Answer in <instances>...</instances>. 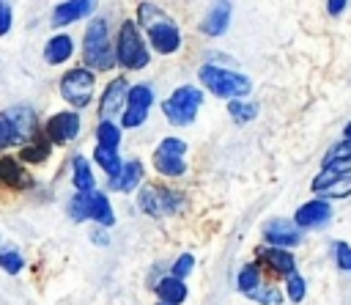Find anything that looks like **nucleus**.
Wrapping results in <instances>:
<instances>
[{
	"label": "nucleus",
	"mask_w": 351,
	"mask_h": 305,
	"mask_svg": "<svg viewBox=\"0 0 351 305\" xmlns=\"http://www.w3.org/2000/svg\"><path fill=\"white\" fill-rule=\"evenodd\" d=\"M137 16H140V25L148 30V41L154 44L156 52L162 55H170L181 47V33L176 27V22L156 5L151 3H140L137 5Z\"/></svg>",
	"instance_id": "nucleus-1"
},
{
	"label": "nucleus",
	"mask_w": 351,
	"mask_h": 305,
	"mask_svg": "<svg viewBox=\"0 0 351 305\" xmlns=\"http://www.w3.org/2000/svg\"><path fill=\"white\" fill-rule=\"evenodd\" d=\"M82 55H85V63L90 69H99V71L112 69L115 55H112V47H110V33H107L104 19H93L88 25L85 41H82Z\"/></svg>",
	"instance_id": "nucleus-2"
},
{
	"label": "nucleus",
	"mask_w": 351,
	"mask_h": 305,
	"mask_svg": "<svg viewBox=\"0 0 351 305\" xmlns=\"http://www.w3.org/2000/svg\"><path fill=\"white\" fill-rule=\"evenodd\" d=\"M200 80L203 85L217 93V96H225V99H241L250 93L252 82L244 77V74H236L230 69H219V66H203L200 69Z\"/></svg>",
	"instance_id": "nucleus-3"
},
{
	"label": "nucleus",
	"mask_w": 351,
	"mask_h": 305,
	"mask_svg": "<svg viewBox=\"0 0 351 305\" xmlns=\"http://www.w3.org/2000/svg\"><path fill=\"white\" fill-rule=\"evenodd\" d=\"M203 102V93L195 88V85H181L170 93L167 102H162V110L165 115L170 118V124H178V126H189L197 115V107Z\"/></svg>",
	"instance_id": "nucleus-4"
},
{
	"label": "nucleus",
	"mask_w": 351,
	"mask_h": 305,
	"mask_svg": "<svg viewBox=\"0 0 351 305\" xmlns=\"http://www.w3.org/2000/svg\"><path fill=\"white\" fill-rule=\"evenodd\" d=\"M137 206L151 214V217H165V214H176L184 209V198L170 190V187H162V184H148L140 190L137 195Z\"/></svg>",
	"instance_id": "nucleus-5"
},
{
	"label": "nucleus",
	"mask_w": 351,
	"mask_h": 305,
	"mask_svg": "<svg viewBox=\"0 0 351 305\" xmlns=\"http://www.w3.org/2000/svg\"><path fill=\"white\" fill-rule=\"evenodd\" d=\"M115 58H118V63L126 66V69H143V66H148V60H151V58H148V49H145V44H143V36H140V30H137V25L129 22V19L121 25Z\"/></svg>",
	"instance_id": "nucleus-6"
},
{
	"label": "nucleus",
	"mask_w": 351,
	"mask_h": 305,
	"mask_svg": "<svg viewBox=\"0 0 351 305\" xmlns=\"http://www.w3.org/2000/svg\"><path fill=\"white\" fill-rule=\"evenodd\" d=\"M69 212H71L74 220H88L90 217V220H96L101 225H112L115 223V214H112V206H110L107 195L104 192H96V190L77 192L71 198V203H69Z\"/></svg>",
	"instance_id": "nucleus-7"
},
{
	"label": "nucleus",
	"mask_w": 351,
	"mask_h": 305,
	"mask_svg": "<svg viewBox=\"0 0 351 305\" xmlns=\"http://www.w3.org/2000/svg\"><path fill=\"white\" fill-rule=\"evenodd\" d=\"M184 151H186V143L178 140V137H165L156 151H154V168L162 173V176H181L186 170V162H184Z\"/></svg>",
	"instance_id": "nucleus-8"
},
{
	"label": "nucleus",
	"mask_w": 351,
	"mask_h": 305,
	"mask_svg": "<svg viewBox=\"0 0 351 305\" xmlns=\"http://www.w3.org/2000/svg\"><path fill=\"white\" fill-rule=\"evenodd\" d=\"M60 93L69 104L74 107H85L93 96V71L88 69H71L63 74L60 80Z\"/></svg>",
	"instance_id": "nucleus-9"
},
{
	"label": "nucleus",
	"mask_w": 351,
	"mask_h": 305,
	"mask_svg": "<svg viewBox=\"0 0 351 305\" xmlns=\"http://www.w3.org/2000/svg\"><path fill=\"white\" fill-rule=\"evenodd\" d=\"M154 102V91L148 85H132L126 93V110H123V126L134 129L140 124H145L148 110Z\"/></svg>",
	"instance_id": "nucleus-10"
},
{
	"label": "nucleus",
	"mask_w": 351,
	"mask_h": 305,
	"mask_svg": "<svg viewBox=\"0 0 351 305\" xmlns=\"http://www.w3.org/2000/svg\"><path fill=\"white\" fill-rule=\"evenodd\" d=\"M313 192L326 198H346L351 195V173H337L326 168L313 179Z\"/></svg>",
	"instance_id": "nucleus-11"
},
{
	"label": "nucleus",
	"mask_w": 351,
	"mask_h": 305,
	"mask_svg": "<svg viewBox=\"0 0 351 305\" xmlns=\"http://www.w3.org/2000/svg\"><path fill=\"white\" fill-rule=\"evenodd\" d=\"M80 132V118L77 113H55L49 121H47V137L52 143H69L74 140Z\"/></svg>",
	"instance_id": "nucleus-12"
},
{
	"label": "nucleus",
	"mask_w": 351,
	"mask_h": 305,
	"mask_svg": "<svg viewBox=\"0 0 351 305\" xmlns=\"http://www.w3.org/2000/svg\"><path fill=\"white\" fill-rule=\"evenodd\" d=\"M263 236H266V242L277 245L280 250L293 247V245L302 242L299 228H296L293 223H288V220H271V223H266V225H263Z\"/></svg>",
	"instance_id": "nucleus-13"
},
{
	"label": "nucleus",
	"mask_w": 351,
	"mask_h": 305,
	"mask_svg": "<svg viewBox=\"0 0 351 305\" xmlns=\"http://www.w3.org/2000/svg\"><path fill=\"white\" fill-rule=\"evenodd\" d=\"M329 217H332V206L318 198V201H307L304 206H299L296 225L299 228H321L329 223Z\"/></svg>",
	"instance_id": "nucleus-14"
},
{
	"label": "nucleus",
	"mask_w": 351,
	"mask_h": 305,
	"mask_svg": "<svg viewBox=\"0 0 351 305\" xmlns=\"http://www.w3.org/2000/svg\"><path fill=\"white\" fill-rule=\"evenodd\" d=\"M126 93H129V85H126L123 77H118V80H112V82L107 85V91H104V96H101V104H99V113H101L104 121H110V118L121 110V104L126 102Z\"/></svg>",
	"instance_id": "nucleus-15"
},
{
	"label": "nucleus",
	"mask_w": 351,
	"mask_h": 305,
	"mask_svg": "<svg viewBox=\"0 0 351 305\" xmlns=\"http://www.w3.org/2000/svg\"><path fill=\"white\" fill-rule=\"evenodd\" d=\"M261 261H263L274 275H280V278H288V275L296 272L293 256H291L288 250H280V247H266V250H261Z\"/></svg>",
	"instance_id": "nucleus-16"
},
{
	"label": "nucleus",
	"mask_w": 351,
	"mask_h": 305,
	"mask_svg": "<svg viewBox=\"0 0 351 305\" xmlns=\"http://www.w3.org/2000/svg\"><path fill=\"white\" fill-rule=\"evenodd\" d=\"M0 184L11 190H22V187H30L33 179L25 173V168H19L14 157H0Z\"/></svg>",
	"instance_id": "nucleus-17"
},
{
	"label": "nucleus",
	"mask_w": 351,
	"mask_h": 305,
	"mask_svg": "<svg viewBox=\"0 0 351 305\" xmlns=\"http://www.w3.org/2000/svg\"><path fill=\"white\" fill-rule=\"evenodd\" d=\"M93 11V3L90 0H69V3H58L55 11H52V22L55 25H69V22H77L82 19L85 14Z\"/></svg>",
	"instance_id": "nucleus-18"
},
{
	"label": "nucleus",
	"mask_w": 351,
	"mask_h": 305,
	"mask_svg": "<svg viewBox=\"0 0 351 305\" xmlns=\"http://www.w3.org/2000/svg\"><path fill=\"white\" fill-rule=\"evenodd\" d=\"M140 179H143V165H140V159H132V162L121 165V170L110 179V190L129 192V190H134L140 184Z\"/></svg>",
	"instance_id": "nucleus-19"
},
{
	"label": "nucleus",
	"mask_w": 351,
	"mask_h": 305,
	"mask_svg": "<svg viewBox=\"0 0 351 305\" xmlns=\"http://www.w3.org/2000/svg\"><path fill=\"white\" fill-rule=\"evenodd\" d=\"M3 118H8V121H11V126L16 129V135H19V140H22V143L36 132V115H33V110H30V107H11V110H5V113H3Z\"/></svg>",
	"instance_id": "nucleus-20"
},
{
	"label": "nucleus",
	"mask_w": 351,
	"mask_h": 305,
	"mask_svg": "<svg viewBox=\"0 0 351 305\" xmlns=\"http://www.w3.org/2000/svg\"><path fill=\"white\" fill-rule=\"evenodd\" d=\"M156 294L162 300V305H178L186 300V286L184 280H176V278H162L156 283Z\"/></svg>",
	"instance_id": "nucleus-21"
},
{
	"label": "nucleus",
	"mask_w": 351,
	"mask_h": 305,
	"mask_svg": "<svg viewBox=\"0 0 351 305\" xmlns=\"http://www.w3.org/2000/svg\"><path fill=\"white\" fill-rule=\"evenodd\" d=\"M71 49H74L71 38H69L66 33H58V36H52V38L47 41L44 58H47V63H63L66 58H71Z\"/></svg>",
	"instance_id": "nucleus-22"
},
{
	"label": "nucleus",
	"mask_w": 351,
	"mask_h": 305,
	"mask_svg": "<svg viewBox=\"0 0 351 305\" xmlns=\"http://www.w3.org/2000/svg\"><path fill=\"white\" fill-rule=\"evenodd\" d=\"M228 22H230V5H228V3L214 5L211 14L203 19V33H206V36H222L225 27H228Z\"/></svg>",
	"instance_id": "nucleus-23"
},
{
	"label": "nucleus",
	"mask_w": 351,
	"mask_h": 305,
	"mask_svg": "<svg viewBox=\"0 0 351 305\" xmlns=\"http://www.w3.org/2000/svg\"><path fill=\"white\" fill-rule=\"evenodd\" d=\"M74 187H77L80 192H90V190H93V173H90L85 157H77V159H74Z\"/></svg>",
	"instance_id": "nucleus-24"
},
{
	"label": "nucleus",
	"mask_w": 351,
	"mask_h": 305,
	"mask_svg": "<svg viewBox=\"0 0 351 305\" xmlns=\"http://www.w3.org/2000/svg\"><path fill=\"white\" fill-rule=\"evenodd\" d=\"M96 162L107 170V176L112 179L121 170V159H118V148H107V146H96Z\"/></svg>",
	"instance_id": "nucleus-25"
},
{
	"label": "nucleus",
	"mask_w": 351,
	"mask_h": 305,
	"mask_svg": "<svg viewBox=\"0 0 351 305\" xmlns=\"http://www.w3.org/2000/svg\"><path fill=\"white\" fill-rule=\"evenodd\" d=\"M228 113L233 115V121L247 124V121H252V118L258 115V104H255V102H241V99H236V102L228 104Z\"/></svg>",
	"instance_id": "nucleus-26"
},
{
	"label": "nucleus",
	"mask_w": 351,
	"mask_h": 305,
	"mask_svg": "<svg viewBox=\"0 0 351 305\" xmlns=\"http://www.w3.org/2000/svg\"><path fill=\"white\" fill-rule=\"evenodd\" d=\"M96 137H99V146L118 148V143H121V129H118L112 121H101L99 129H96Z\"/></svg>",
	"instance_id": "nucleus-27"
},
{
	"label": "nucleus",
	"mask_w": 351,
	"mask_h": 305,
	"mask_svg": "<svg viewBox=\"0 0 351 305\" xmlns=\"http://www.w3.org/2000/svg\"><path fill=\"white\" fill-rule=\"evenodd\" d=\"M258 286H261V272H258V267H255V264L241 267V272H239V289H241L244 294H250V291H255Z\"/></svg>",
	"instance_id": "nucleus-28"
},
{
	"label": "nucleus",
	"mask_w": 351,
	"mask_h": 305,
	"mask_svg": "<svg viewBox=\"0 0 351 305\" xmlns=\"http://www.w3.org/2000/svg\"><path fill=\"white\" fill-rule=\"evenodd\" d=\"M351 159V140H343V143H337L326 157H324V165L326 168H337V165H343V162H348Z\"/></svg>",
	"instance_id": "nucleus-29"
},
{
	"label": "nucleus",
	"mask_w": 351,
	"mask_h": 305,
	"mask_svg": "<svg viewBox=\"0 0 351 305\" xmlns=\"http://www.w3.org/2000/svg\"><path fill=\"white\" fill-rule=\"evenodd\" d=\"M304 289H307V286H304V278H302V275L293 272V275L285 278V291H288V300H291V302H302Z\"/></svg>",
	"instance_id": "nucleus-30"
},
{
	"label": "nucleus",
	"mask_w": 351,
	"mask_h": 305,
	"mask_svg": "<svg viewBox=\"0 0 351 305\" xmlns=\"http://www.w3.org/2000/svg\"><path fill=\"white\" fill-rule=\"evenodd\" d=\"M47 157H49L47 143H30V146L22 148V159H27V162H44Z\"/></svg>",
	"instance_id": "nucleus-31"
},
{
	"label": "nucleus",
	"mask_w": 351,
	"mask_h": 305,
	"mask_svg": "<svg viewBox=\"0 0 351 305\" xmlns=\"http://www.w3.org/2000/svg\"><path fill=\"white\" fill-rule=\"evenodd\" d=\"M247 297H250V300H255V302H269V305H274V302H280V300H282V294H280L277 289H269V286H263V283H261L255 291H250Z\"/></svg>",
	"instance_id": "nucleus-32"
},
{
	"label": "nucleus",
	"mask_w": 351,
	"mask_h": 305,
	"mask_svg": "<svg viewBox=\"0 0 351 305\" xmlns=\"http://www.w3.org/2000/svg\"><path fill=\"white\" fill-rule=\"evenodd\" d=\"M0 267L11 275H16L22 269V256L16 250H0Z\"/></svg>",
	"instance_id": "nucleus-33"
},
{
	"label": "nucleus",
	"mask_w": 351,
	"mask_h": 305,
	"mask_svg": "<svg viewBox=\"0 0 351 305\" xmlns=\"http://www.w3.org/2000/svg\"><path fill=\"white\" fill-rule=\"evenodd\" d=\"M192 267H195V258H192L189 253H184V256L176 258V264H173V275H170V278L181 280V278H186V275L192 272Z\"/></svg>",
	"instance_id": "nucleus-34"
},
{
	"label": "nucleus",
	"mask_w": 351,
	"mask_h": 305,
	"mask_svg": "<svg viewBox=\"0 0 351 305\" xmlns=\"http://www.w3.org/2000/svg\"><path fill=\"white\" fill-rule=\"evenodd\" d=\"M11 143H22V140H19L16 129L11 126V121L0 115V148H5V146H11Z\"/></svg>",
	"instance_id": "nucleus-35"
},
{
	"label": "nucleus",
	"mask_w": 351,
	"mask_h": 305,
	"mask_svg": "<svg viewBox=\"0 0 351 305\" xmlns=\"http://www.w3.org/2000/svg\"><path fill=\"white\" fill-rule=\"evenodd\" d=\"M335 258H337V267H340V269L351 272V245L337 242V245H335Z\"/></svg>",
	"instance_id": "nucleus-36"
},
{
	"label": "nucleus",
	"mask_w": 351,
	"mask_h": 305,
	"mask_svg": "<svg viewBox=\"0 0 351 305\" xmlns=\"http://www.w3.org/2000/svg\"><path fill=\"white\" fill-rule=\"evenodd\" d=\"M8 27H11V5L0 3V36H3Z\"/></svg>",
	"instance_id": "nucleus-37"
},
{
	"label": "nucleus",
	"mask_w": 351,
	"mask_h": 305,
	"mask_svg": "<svg viewBox=\"0 0 351 305\" xmlns=\"http://www.w3.org/2000/svg\"><path fill=\"white\" fill-rule=\"evenodd\" d=\"M346 5H348L346 0H329V3H326V11H329V14H343Z\"/></svg>",
	"instance_id": "nucleus-38"
},
{
	"label": "nucleus",
	"mask_w": 351,
	"mask_h": 305,
	"mask_svg": "<svg viewBox=\"0 0 351 305\" xmlns=\"http://www.w3.org/2000/svg\"><path fill=\"white\" fill-rule=\"evenodd\" d=\"M346 140H351V124L346 126Z\"/></svg>",
	"instance_id": "nucleus-39"
},
{
	"label": "nucleus",
	"mask_w": 351,
	"mask_h": 305,
	"mask_svg": "<svg viewBox=\"0 0 351 305\" xmlns=\"http://www.w3.org/2000/svg\"><path fill=\"white\" fill-rule=\"evenodd\" d=\"M159 305H162V302H159Z\"/></svg>",
	"instance_id": "nucleus-40"
}]
</instances>
